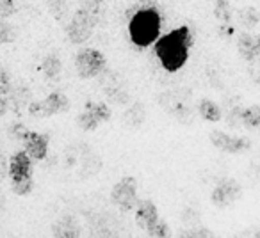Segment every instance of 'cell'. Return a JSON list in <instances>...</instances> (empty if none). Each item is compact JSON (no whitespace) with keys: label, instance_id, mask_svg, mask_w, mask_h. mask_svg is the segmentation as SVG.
Here are the masks:
<instances>
[{"label":"cell","instance_id":"cell-1","mask_svg":"<svg viewBox=\"0 0 260 238\" xmlns=\"http://www.w3.org/2000/svg\"><path fill=\"white\" fill-rule=\"evenodd\" d=\"M192 45V34L187 25L170 30L164 36H159L153 43V50L159 59L160 66L166 71L175 73L184 68L189 59V50Z\"/></svg>","mask_w":260,"mask_h":238},{"label":"cell","instance_id":"cell-2","mask_svg":"<svg viewBox=\"0 0 260 238\" xmlns=\"http://www.w3.org/2000/svg\"><path fill=\"white\" fill-rule=\"evenodd\" d=\"M162 29V18L155 8H143L132 15L128 22L130 41L139 48H146L157 41Z\"/></svg>","mask_w":260,"mask_h":238},{"label":"cell","instance_id":"cell-3","mask_svg":"<svg viewBox=\"0 0 260 238\" xmlns=\"http://www.w3.org/2000/svg\"><path fill=\"white\" fill-rule=\"evenodd\" d=\"M98 11H89V9H82L80 8L79 11L73 15L72 22L68 23L66 27V34H68L70 41L72 43H84L91 37L93 34V29L94 25L98 23V16H96Z\"/></svg>","mask_w":260,"mask_h":238},{"label":"cell","instance_id":"cell-4","mask_svg":"<svg viewBox=\"0 0 260 238\" xmlns=\"http://www.w3.org/2000/svg\"><path fill=\"white\" fill-rule=\"evenodd\" d=\"M107 66V59L96 48H82L75 57V69L80 78H94Z\"/></svg>","mask_w":260,"mask_h":238},{"label":"cell","instance_id":"cell-5","mask_svg":"<svg viewBox=\"0 0 260 238\" xmlns=\"http://www.w3.org/2000/svg\"><path fill=\"white\" fill-rule=\"evenodd\" d=\"M112 205L118 206L121 212H132L139 203L138 197V180L134 176H123L111 190Z\"/></svg>","mask_w":260,"mask_h":238},{"label":"cell","instance_id":"cell-6","mask_svg":"<svg viewBox=\"0 0 260 238\" xmlns=\"http://www.w3.org/2000/svg\"><path fill=\"white\" fill-rule=\"evenodd\" d=\"M68 107H70V101H68V98H66V94L61 93V91H54V93L48 94L45 100L34 101L29 107V112L32 117L45 119V117L62 114V112L68 110Z\"/></svg>","mask_w":260,"mask_h":238},{"label":"cell","instance_id":"cell-7","mask_svg":"<svg viewBox=\"0 0 260 238\" xmlns=\"http://www.w3.org/2000/svg\"><path fill=\"white\" fill-rule=\"evenodd\" d=\"M209 139L217 149L224 153H230V155H235V153L246 151V149L251 148V142L244 137H234V135H228L224 132L219 130H212L209 134Z\"/></svg>","mask_w":260,"mask_h":238},{"label":"cell","instance_id":"cell-8","mask_svg":"<svg viewBox=\"0 0 260 238\" xmlns=\"http://www.w3.org/2000/svg\"><path fill=\"white\" fill-rule=\"evenodd\" d=\"M32 158L25 153V149L13 153L9 160V176L11 181H25L32 180Z\"/></svg>","mask_w":260,"mask_h":238},{"label":"cell","instance_id":"cell-9","mask_svg":"<svg viewBox=\"0 0 260 238\" xmlns=\"http://www.w3.org/2000/svg\"><path fill=\"white\" fill-rule=\"evenodd\" d=\"M23 149L32 160L40 162V160L47 158L48 155V137L40 132H23L22 135Z\"/></svg>","mask_w":260,"mask_h":238},{"label":"cell","instance_id":"cell-10","mask_svg":"<svg viewBox=\"0 0 260 238\" xmlns=\"http://www.w3.org/2000/svg\"><path fill=\"white\" fill-rule=\"evenodd\" d=\"M241 195V185L235 180H223L212 190V203L219 208L232 206Z\"/></svg>","mask_w":260,"mask_h":238},{"label":"cell","instance_id":"cell-11","mask_svg":"<svg viewBox=\"0 0 260 238\" xmlns=\"http://www.w3.org/2000/svg\"><path fill=\"white\" fill-rule=\"evenodd\" d=\"M159 210H157L155 203L150 201V199H141L136 206V224H138L141 229H148L150 226L159 220Z\"/></svg>","mask_w":260,"mask_h":238},{"label":"cell","instance_id":"cell-12","mask_svg":"<svg viewBox=\"0 0 260 238\" xmlns=\"http://www.w3.org/2000/svg\"><path fill=\"white\" fill-rule=\"evenodd\" d=\"M237 50L244 61L253 62V61H256V59H260V34L258 36L244 34V36L239 39Z\"/></svg>","mask_w":260,"mask_h":238},{"label":"cell","instance_id":"cell-13","mask_svg":"<svg viewBox=\"0 0 260 238\" xmlns=\"http://www.w3.org/2000/svg\"><path fill=\"white\" fill-rule=\"evenodd\" d=\"M198 110H200V115H202L205 121H210V123H217L221 119V108H219V105H216L214 101H210V100H203V101H200V105H198Z\"/></svg>","mask_w":260,"mask_h":238},{"label":"cell","instance_id":"cell-14","mask_svg":"<svg viewBox=\"0 0 260 238\" xmlns=\"http://www.w3.org/2000/svg\"><path fill=\"white\" fill-rule=\"evenodd\" d=\"M77 125L80 127V130L93 132V130H96L98 125H100V119L96 117V114H94L93 110L84 107V112H80V115L77 117Z\"/></svg>","mask_w":260,"mask_h":238},{"label":"cell","instance_id":"cell-15","mask_svg":"<svg viewBox=\"0 0 260 238\" xmlns=\"http://www.w3.org/2000/svg\"><path fill=\"white\" fill-rule=\"evenodd\" d=\"M242 123L249 128H258L260 127V107L258 105H249L241 112Z\"/></svg>","mask_w":260,"mask_h":238},{"label":"cell","instance_id":"cell-16","mask_svg":"<svg viewBox=\"0 0 260 238\" xmlns=\"http://www.w3.org/2000/svg\"><path fill=\"white\" fill-rule=\"evenodd\" d=\"M54 236H79V229H77L75 222L72 219H64L61 222L54 224Z\"/></svg>","mask_w":260,"mask_h":238},{"label":"cell","instance_id":"cell-17","mask_svg":"<svg viewBox=\"0 0 260 238\" xmlns=\"http://www.w3.org/2000/svg\"><path fill=\"white\" fill-rule=\"evenodd\" d=\"M59 71H61V61L55 55H48L43 61V75L47 78H54L59 75Z\"/></svg>","mask_w":260,"mask_h":238},{"label":"cell","instance_id":"cell-18","mask_svg":"<svg viewBox=\"0 0 260 238\" xmlns=\"http://www.w3.org/2000/svg\"><path fill=\"white\" fill-rule=\"evenodd\" d=\"M86 108H89V110H93L94 114H96V117L100 119V123H105V121L111 119V108H109L105 103H94V101H89V103H86Z\"/></svg>","mask_w":260,"mask_h":238},{"label":"cell","instance_id":"cell-19","mask_svg":"<svg viewBox=\"0 0 260 238\" xmlns=\"http://www.w3.org/2000/svg\"><path fill=\"white\" fill-rule=\"evenodd\" d=\"M146 233H148L150 236H153V238H164V236H168V234H170V227H168L166 220L159 219L155 224H153V226H150L148 229H146Z\"/></svg>","mask_w":260,"mask_h":238},{"label":"cell","instance_id":"cell-20","mask_svg":"<svg viewBox=\"0 0 260 238\" xmlns=\"http://www.w3.org/2000/svg\"><path fill=\"white\" fill-rule=\"evenodd\" d=\"M15 39H16V34L13 25H9L4 20H0V43H13Z\"/></svg>","mask_w":260,"mask_h":238},{"label":"cell","instance_id":"cell-21","mask_svg":"<svg viewBox=\"0 0 260 238\" xmlns=\"http://www.w3.org/2000/svg\"><path fill=\"white\" fill-rule=\"evenodd\" d=\"M34 188V181L32 180H25V181H11V190L16 195H27L30 194V190Z\"/></svg>","mask_w":260,"mask_h":238},{"label":"cell","instance_id":"cell-22","mask_svg":"<svg viewBox=\"0 0 260 238\" xmlns=\"http://www.w3.org/2000/svg\"><path fill=\"white\" fill-rule=\"evenodd\" d=\"M216 16L223 22L230 20V6L228 0H216Z\"/></svg>","mask_w":260,"mask_h":238},{"label":"cell","instance_id":"cell-23","mask_svg":"<svg viewBox=\"0 0 260 238\" xmlns=\"http://www.w3.org/2000/svg\"><path fill=\"white\" fill-rule=\"evenodd\" d=\"M16 11L15 0H0V20H6L13 16Z\"/></svg>","mask_w":260,"mask_h":238},{"label":"cell","instance_id":"cell-24","mask_svg":"<svg viewBox=\"0 0 260 238\" xmlns=\"http://www.w3.org/2000/svg\"><path fill=\"white\" fill-rule=\"evenodd\" d=\"M9 91H11V80H9L8 71L0 66V94L6 96V94H9Z\"/></svg>","mask_w":260,"mask_h":238},{"label":"cell","instance_id":"cell-25","mask_svg":"<svg viewBox=\"0 0 260 238\" xmlns=\"http://www.w3.org/2000/svg\"><path fill=\"white\" fill-rule=\"evenodd\" d=\"M241 18H242V20L251 18V20H249V22H246V25H248V23H249V27H253V25H255V23L260 20V16H258V13H256L253 8H248V9H244V11H242Z\"/></svg>","mask_w":260,"mask_h":238},{"label":"cell","instance_id":"cell-26","mask_svg":"<svg viewBox=\"0 0 260 238\" xmlns=\"http://www.w3.org/2000/svg\"><path fill=\"white\" fill-rule=\"evenodd\" d=\"M80 8L82 9H89V11H98L104 0H79Z\"/></svg>","mask_w":260,"mask_h":238},{"label":"cell","instance_id":"cell-27","mask_svg":"<svg viewBox=\"0 0 260 238\" xmlns=\"http://www.w3.org/2000/svg\"><path fill=\"white\" fill-rule=\"evenodd\" d=\"M182 236H212V233L207 229H200V231H185L182 233Z\"/></svg>","mask_w":260,"mask_h":238},{"label":"cell","instance_id":"cell-28","mask_svg":"<svg viewBox=\"0 0 260 238\" xmlns=\"http://www.w3.org/2000/svg\"><path fill=\"white\" fill-rule=\"evenodd\" d=\"M6 112H8V100H6V98L0 94V117H2Z\"/></svg>","mask_w":260,"mask_h":238}]
</instances>
